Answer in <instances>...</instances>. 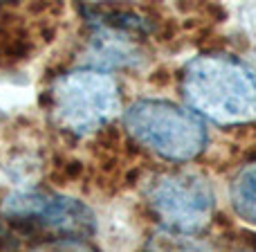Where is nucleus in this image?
Segmentation results:
<instances>
[{
    "label": "nucleus",
    "instance_id": "obj_5",
    "mask_svg": "<svg viewBox=\"0 0 256 252\" xmlns=\"http://www.w3.org/2000/svg\"><path fill=\"white\" fill-rule=\"evenodd\" d=\"M2 216L20 232L52 230L68 239H84L94 232L92 212L74 198L52 194H14L2 203Z\"/></svg>",
    "mask_w": 256,
    "mask_h": 252
},
{
    "label": "nucleus",
    "instance_id": "obj_1",
    "mask_svg": "<svg viewBox=\"0 0 256 252\" xmlns=\"http://www.w3.org/2000/svg\"><path fill=\"white\" fill-rule=\"evenodd\" d=\"M182 95L200 115L222 126L256 120V72L230 54H202L184 68Z\"/></svg>",
    "mask_w": 256,
    "mask_h": 252
},
{
    "label": "nucleus",
    "instance_id": "obj_3",
    "mask_svg": "<svg viewBox=\"0 0 256 252\" xmlns=\"http://www.w3.org/2000/svg\"><path fill=\"white\" fill-rule=\"evenodd\" d=\"M124 122L135 142L173 162L198 158L207 144V128L202 120L171 102H137L126 113Z\"/></svg>",
    "mask_w": 256,
    "mask_h": 252
},
{
    "label": "nucleus",
    "instance_id": "obj_2",
    "mask_svg": "<svg viewBox=\"0 0 256 252\" xmlns=\"http://www.w3.org/2000/svg\"><path fill=\"white\" fill-rule=\"evenodd\" d=\"M120 86L99 70H76L58 77L50 88V111L56 124L74 135L99 131L117 115Z\"/></svg>",
    "mask_w": 256,
    "mask_h": 252
},
{
    "label": "nucleus",
    "instance_id": "obj_8",
    "mask_svg": "<svg viewBox=\"0 0 256 252\" xmlns=\"http://www.w3.org/2000/svg\"><path fill=\"white\" fill-rule=\"evenodd\" d=\"M32 252H97L90 243H86L84 239H68V236H58V239L45 241L36 250Z\"/></svg>",
    "mask_w": 256,
    "mask_h": 252
},
{
    "label": "nucleus",
    "instance_id": "obj_9",
    "mask_svg": "<svg viewBox=\"0 0 256 252\" xmlns=\"http://www.w3.org/2000/svg\"><path fill=\"white\" fill-rule=\"evenodd\" d=\"M248 239H250V243H252L254 248H256V234H248Z\"/></svg>",
    "mask_w": 256,
    "mask_h": 252
},
{
    "label": "nucleus",
    "instance_id": "obj_7",
    "mask_svg": "<svg viewBox=\"0 0 256 252\" xmlns=\"http://www.w3.org/2000/svg\"><path fill=\"white\" fill-rule=\"evenodd\" d=\"M148 252H209L202 241L194 239V234L162 230L153 234L148 243Z\"/></svg>",
    "mask_w": 256,
    "mask_h": 252
},
{
    "label": "nucleus",
    "instance_id": "obj_4",
    "mask_svg": "<svg viewBox=\"0 0 256 252\" xmlns=\"http://www.w3.org/2000/svg\"><path fill=\"white\" fill-rule=\"evenodd\" d=\"M148 203L166 230L194 234L212 221L214 191L196 173H164L150 185Z\"/></svg>",
    "mask_w": 256,
    "mask_h": 252
},
{
    "label": "nucleus",
    "instance_id": "obj_6",
    "mask_svg": "<svg viewBox=\"0 0 256 252\" xmlns=\"http://www.w3.org/2000/svg\"><path fill=\"white\" fill-rule=\"evenodd\" d=\"M232 203L245 221L256 225V162L248 164L232 185Z\"/></svg>",
    "mask_w": 256,
    "mask_h": 252
}]
</instances>
